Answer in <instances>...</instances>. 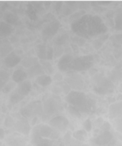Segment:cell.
<instances>
[{"label":"cell","mask_w":122,"mask_h":146,"mask_svg":"<svg viewBox=\"0 0 122 146\" xmlns=\"http://www.w3.org/2000/svg\"><path fill=\"white\" fill-rule=\"evenodd\" d=\"M73 30L79 35L87 29L83 36H94L98 34H103L107 31L102 20L99 17L92 15L82 16L81 18L75 20L72 25Z\"/></svg>","instance_id":"1"},{"label":"cell","mask_w":122,"mask_h":146,"mask_svg":"<svg viewBox=\"0 0 122 146\" xmlns=\"http://www.w3.org/2000/svg\"><path fill=\"white\" fill-rule=\"evenodd\" d=\"M65 101L69 104V106L78 108L81 111L87 112L92 106L91 100L88 98L85 93L80 91H71L67 95H66Z\"/></svg>","instance_id":"2"},{"label":"cell","mask_w":122,"mask_h":146,"mask_svg":"<svg viewBox=\"0 0 122 146\" xmlns=\"http://www.w3.org/2000/svg\"><path fill=\"white\" fill-rule=\"evenodd\" d=\"M93 91L99 95H108L114 93L115 84L109 78V77L102 74H97L93 76Z\"/></svg>","instance_id":"3"},{"label":"cell","mask_w":122,"mask_h":146,"mask_svg":"<svg viewBox=\"0 0 122 146\" xmlns=\"http://www.w3.org/2000/svg\"><path fill=\"white\" fill-rule=\"evenodd\" d=\"M43 118L44 116L49 117L51 115H56L62 111V104L61 99L59 96H51L44 100L43 104Z\"/></svg>","instance_id":"4"},{"label":"cell","mask_w":122,"mask_h":146,"mask_svg":"<svg viewBox=\"0 0 122 146\" xmlns=\"http://www.w3.org/2000/svg\"><path fill=\"white\" fill-rule=\"evenodd\" d=\"M44 108L41 101L39 100L32 101L27 105L21 108L19 111L21 116L25 118H31L37 117V115H42Z\"/></svg>","instance_id":"5"},{"label":"cell","mask_w":122,"mask_h":146,"mask_svg":"<svg viewBox=\"0 0 122 146\" xmlns=\"http://www.w3.org/2000/svg\"><path fill=\"white\" fill-rule=\"evenodd\" d=\"M31 133L37 134L41 138H49L51 140L58 139L60 134L59 132L54 128H51L50 125L46 124H39L33 127Z\"/></svg>","instance_id":"6"},{"label":"cell","mask_w":122,"mask_h":146,"mask_svg":"<svg viewBox=\"0 0 122 146\" xmlns=\"http://www.w3.org/2000/svg\"><path fill=\"white\" fill-rule=\"evenodd\" d=\"M94 58L92 56H81L74 58L71 64V69L74 71H85L92 67Z\"/></svg>","instance_id":"7"},{"label":"cell","mask_w":122,"mask_h":146,"mask_svg":"<svg viewBox=\"0 0 122 146\" xmlns=\"http://www.w3.org/2000/svg\"><path fill=\"white\" fill-rule=\"evenodd\" d=\"M69 125L68 118L62 115H55L49 121V125L59 132H64Z\"/></svg>","instance_id":"8"},{"label":"cell","mask_w":122,"mask_h":146,"mask_svg":"<svg viewBox=\"0 0 122 146\" xmlns=\"http://www.w3.org/2000/svg\"><path fill=\"white\" fill-rule=\"evenodd\" d=\"M114 135L111 131H100L92 140L91 142L95 146H109L112 143Z\"/></svg>","instance_id":"9"},{"label":"cell","mask_w":122,"mask_h":146,"mask_svg":"<svg viewBox=\"0 0 122 146\" xmlns=\"http://www.w3.org/2000/svg\"><path fill=\"white\" fill-rule=\"evenodd\" d=\"M60 27H61V24L57 20H54L48 23L41 31V35H42L44 41H46L55 35Z\"/></svg>","instance_id":"10"},{"label":"cell","mask_w":122,"mask_h":146,"mask_svg":"<svg viewBox=\"0 0 122 146\" xmlns=\"http://www.w3.org/2000/svg\"><path fill=\"white\" fill-rule=\"evenodd\" d=\"M65 82H67L70 87L75 89V91H79L82 89L84 85V79L79 74H72L66 77Z\"/></svg>","instance_id":"11"},{"label":"cell","mask_w":122,"mask_h":146,"mask_svg":"<svg viewBox=\"0 0 122 146\" xmlns=\"http://www.w3.org/2000/svg\"><path fill=\"white\" fill-rule=\"evenodd\" d=\"M14 128L19 133L24 135H28L31 132V126L27 118L21 116L14 123Z\"/></svg>","instance_id":"12"},{"label":"cell","mask_w":122,"mask_h":146,"mask_svg":"<svg viewBox=\"0 0 122 146\" xmlns=\"http://www.w3.org/2000/svg\"><path fill=\"white\" fill-rule=\"evenodd\" d=\"M74 59L73 56L70 54H64L61 56V58H59L57 64V67L59 70L61 72H66L71 69V64Z\"/></svg>","instance_id":"13"},{"label":"cell","mask_w":122,"mask_h":146,"mask_svg":"<svg viewBox=\"0 0 122 146\" xmlns=\"http://www.w3.org/2000/svg\"><path fill=\"white\" fill-rule=\"evenodd\" d=\"M21 57L17 55L14 51H11L4 58V64L7 68H14L21 62Z\"/></svg>","instance_id":"14"},{"label":"cell","mask_w":122,"mask_h":146,"mask_svg":"<svg viewBox=\"0 0 122 146\" xmlns=\"http://www.w3.org/2000/svg\"><path fill=\"white\" fill-rule=\"evenodd\" d=\"M109 117L114 120L122 117V102L114 103L109 107Z\"/></svg>","instance_id":"15"},{"label":"cell","mask_w":122,"mask_h":146,"mask_svg":"<svg viewBox=\"0 0 122 146\" xmlns=\"http://www.w3.org/2000/svg\"><path fill=\"white\" fill-rule=\"evenodd\" d=\"M31 142L34 146H53L54 141L49 138H41L37 134L31 133Z\"/></svg>","instance_id":"16"},{"label":"cell","mask_w":122,"mask_h":146,"mask_svg":"<svg viewBox=\"0 0 122 146\" xmlns=\"http://www.w3.org/2000/svg\"><path fill=\"white\" fill-rule=\"evenodd\" d=\"M31 88H32L31 82L29 80H27V81H24V82L19 84L15 88L14 91L18 93L19 95L25 97L27 95H29L30 91H31Z\"/></svg>","instance_id":"17"},{"label":"cell","mask_w":122,"mask_h":146,"mask_svg":"<svg viewBox=\"0 0 122 146\" xmlns=\"http://www.w3.org/2000/svg\"><path fill=\"white\" fill-rule=\"evenodd\" d=\"M27 77H28L27 72H26L22 68H18L13 72L11 79H12V81L19 84L20 83L27 81Z\"/></svg>","instance_id":"18"},{"label":"cell","mask_w":122,"mask_h":146,"mask_svg":"<svg viewBox=\"0 0 122 146\" xmlns=\"http://www.w3.org/2000/svg\"><path fill=\"white\" fill-rule=\"evenodd\" d=\"M6 145L8 146H26V141L19 135H13L7 138Z\"/></svg>","instance_id":"19"},{"label":"cell","mask_w":122,"mask_h":146,"mask_svg":"<svg viewBox=\"0 0 122 146\" xmlns=\"http://www.w3.org/2000/svg\"><path fill=\"white\" fill-rule=\"evenodd\" d=\"M44 70L42 66L40 64V63H37L35 65L33 66L30 67L27 70V74H28V77L29 78H33L34 76H39L43 75L44 74Z\"/></svg>","instance_id":"20"},{"label":"cell","mask_w":122,"mask_h":146,"mask_svg":"<svg viewBox=\"0 0 122 146\" xmlns=\"http://www.w3.org/2000/svg\"><path fill=\"white\" fill-rule=\"evenodd\" d=\"M109 78L113 83H119L122 81V67L117 66L113 68L108 76Z\"/></svg>","instance_id":"21"},{"label":"cell","mask_w":122,"mask_h":146,"mask_svg":"<svg viewBox=\"0 0 122 146\" xmlns=\"http://www.w3.org/2000/svg\"><path fill=\"white\" fill-rule=\"evenodd\" d=\"M49 45H47L45 44H39L36 47V52L37 55L40 60H46L47 61V54Z\"/></svg>","instance_id":"22"},{"label":"cell","mask_w":122,"mask_h":146,"mask_svg":"<svg viewBox=\"0 0 122 146\" xmlns=\"http://www.w3.org/2000/svg\"><path fill=\"white\" fill-rule=\"evenodd\" d=\"M36 83L41 87H47L52 83V78L49 75L43 74L36 78Z\"/></svg>","instance_id":"23"},{"label":"cell","mask_w":122,"mask_h":146,"mask_svg":"<svg viewBox=\"0 0 122 146\" xmlns=\"http://www.w3.org/2000/svg\"><path fill=\"white\" fill-rule=\"evenodd\" d=\"M13 27L11 24L6 21H1L0 24V35L1 37H6L9 36L12 33Z\"/></svg>","instance_id":"24"},{"label":"cell","mask_w":122,"mask_h":146,"mask_svg":"<svg viewBox=\"0 0 122 146\" xmlns=\"http://www.w3.org/2000/svg\"><path fill=\"white\" fill-rule=\"evenodd\" d=\"M114 27L116 30H122V9L117 11L114 17Z\"/></svg>","instance_id":"25"},{"label":"cell","mask_w":122,"mask_h":146,"mask_svg":"<svg viewBox=\"0 0 122 146\" xmlns=\"http://www.w3.org/2000/svg\"><path fill=\"white\" fill-rule=\"evenodd\" d=\"M72 137L79 142H83V141H85L86 137H87V132L84 131V129L78 130L72 134Z\"/></svg>","instance_id":"26"},{"label":"cell","mask_w":122,"mask_h":146,"mask_svg":"<svg viewBox=\"0 0 122 146\" xmlns=\"http://www.w3.org/2000/svg\"><path fill=\"white\" fill-rule=\"evenodd\" d=\"M66 4L67 5H66L65 7H63V13L66 15H69L70 14H72L77 9V7H75L76 4L77 3L76 2H67ZM76 12V11H75Z\"/></svg>","instance_id":"27"},{"label":"cell","mask_w":122,"mask_h":146,"mask_svg":"<svg viewBox=\"0 0 122 146\" xmlns=\"http://www.w3.org/2000/svg\"><path fill=\"white\" fill-rule=\"evenodd\" d=\"M4 19L7 23L9 24H15L18 21V17L11 12H6L4 15Z\"/></svg>","instance_id":"28"},{"label":"cell","mask_w":122,"mask_h":146,"mask_svg":"<svg viewBox=\"0 0 122 146\" xmlns=\"http://www.w3.org/2000/svg\"><path fill=\"white\" fill-rule=\"evenodd\" d=\"M40 64L42 66L44 70V72H47L48 74H51L54 72V68L50 62L46 60H40Z\"/></svg>","instance_id":"29"},{"label":"cell","mask_w":122,"mask_h":146,"mask_svg":"<svg viewBox=\"0 0 122 146\" xmlns=\"http://www.w3.org/2000/svg\"><path fill=\"white\" fill-rule=\"evenodd\" d=\"M37 62V58H34V57H27L24 59V61H22V65L24 68H29L30 67L33 66L34 65H35Z\"/></svg>","instance_id":"30"},{"label":"cell","mask_w":122,"mask_h":146,"mask_svg":"<svg viewBox=\"0 0 122 146\" xmlns=\"http://www.w3.org/2000/svg\"><path fill=\"white\" fill-rule=\"evenodd\" d=\"M16 83L14 82V81H10V82H8L7 84L4 86L2 87V92L4 94H9V93H11L15 88L17 87V85H16Z\"/></svg>","instance_id":"31"},{"label":"cell","mask_w":122,"mask_h":146,"mask_svg":"<svg viewBox=\"0 0 122 146\" xmlns=\"http://www.w3.org/2000/svg\"><path fill=\"white\" fill-rule=\"evenodd\" d=\"M11 48L10 44L7 42H2L1 45V56H7L11 52Z\"/></svg>","instance_id":"32"},{"label":"cell","mask_w":122,"mask_h":146,"mask_svg":"<svg viewBox=\"0 0 122 146\" xmlns=\"http://www.w3.org/2000/svg\"><path fill=\"white\" fill-rule=\"evenodd\" d=\"M69 38V36L67 34H61V35L58 36L57 37V38H55L54 40V43L57 44V46H61L62 44H64L66 41H67V39Z\"/></svg>","instance_id":"33"},{"label":"cell","mask_w":122,"mask_h":146,"mask_svg":"<svg viewBox=\"0 0 122 146\" xmlns=\"http://www.w3.org/2000/svg\"><path fill=\"white\" fill-rule=\"evenodd\" d=\"M67 109H68V112L69 113V114L71 115V116L77 118H81V112H80V111L78 109V108H75V107L74 106H69Z\"/></svg>","instance_id":"34"},{"label":"cell","mask_w":122,"mask_h":146,"mask_svg":"<svg viewBox=\"0 0 122 146\" xmlns=\"http://www.w3.org/2000/svg\"><path fill=\"white\" fill-rule=\"evenodd\" d=\"M112 125L116 131L122 133V117L113 120Z\"/></svg>","instance_id":"35"},{"label":"cell","mask_w":122,"mask_h":146,"mask_svg":"<svg viewBox=\"0 0 122 146\" xmlns=\"http://www.w3.org/2000/svg\"><path fill=\"white\" fill-rule=\"evenodd\" d=\"M83 128H84V130L87 132L89 133L92 131L93 128V124L92 122H91V120L89 118H87L84 121V122L83 123Z\"/></svg>","instance_id":"36"},{"label":"cell","mask_w":122,"mask_h":146,"mask_svg":"<svg viewBox=\"0 0 122 146\" xmlns=\"http://www.w3.org/2000/svg\"><path fill=\"white\" fill-rule=\"evenodd\" d=\"M65 142V146H81V142L77 141L74 138V139H71V138H69V139L65 140L64 141Z\"/></svg>","instance_id":"37"},{"label":"cell","mask_w":122,"mask_h":146,"mask_svg":"<svg viewBox=\"0 0 122 146\" xmlns=\"http://www.w3.org/2000/svg\"><path fill=\"white\" fill-rule=\"evenodd\" d=\"M9 79V75L5 71H1V87L4 86L5 84H7V81Z\"/></svg>","instance_id":"38"},{"label":"cell","mask_w":122,"mask_h":146,"mask_svg":"<svg viewBox=\"0 0 122 146\" xmlns=\"http://www.w3.org/2000/svg\"><path fill=\"white\" fill-rule=\"evenodd\" d=\"M104 123V121L103 120L102 118H98L95 120V121H94V125H95L96 128H100L101 126H102Z\"/></svg>","instance_id":"39"},{"label":"cell","mask_w":122,"mask_h":146,"mask_svg":"<svg viewBox=\"0 0 122 146\" xmlns=\"http://www.w3.org/2000/svg\"><path fill=\"white\" fill-rule=\"evenodd\" d=\"M110 129H111V124L107 121H104L102 126L100 128L101 131H110Z\"/></svg>","instance_id":"40"},{"label":"cell","mask_w":122,"mask_h":146,"mask_svg":"<svg viewBox=\"0 0 122 146\" xmlns=\"http://www.w3.org/2000/svg\"><path fill=\"white\" fill-rule=\"evenodd\" d=\"M14 121L13 120V118H11V117L8 116L5 120V123H4V125H5L6 127H9V126H12L13 125H14Z\"/></svg>","instance_id":"41"},{"label":"cell","mask_w":122,"mask_h":146,"mask_svg":"<svg viewBox=\"0 0 122 146\" xmlns=\"http://www.w3.org/2000/svg\"><path fill=\"white\" fill-rule=\"evenodd\" d=\"M53 146H65V144H64V142H62L61 141H59H59L54 142Z\"/></svg>","instance_id":"42"},{"label":"cell","mask_w":122,"mask_h":146,"mask_svg":"<svg viewBox=\"0 0 122 146\" xmlns=\"http://www.w3.org/2000/svg\"><path fill=\"white\" fill-rule=\"evenodd\" d=\"M63 78L62 76H61V74H56L55 76L54 77V79L55 81H61V79Z\"/></svg>","instance_id":"43"},{"label":"cell","mask_w":122,"mask_h":146,"mask_svg":"<svg viewBox=\"0 0 122 146\" xmlns=\"http://www.w3.org/2000/svg\"><path fill=\"white\" fill-rule=\"evenodd\" d=\"M4 137H5V131L3 128H1L0 129V138H1V140H3Z\"/></svg>","instance_id":"44"},{"label":"cell","mask_w":122,"mask_h":146,"mask_svg":"<svg viewBox=\"0 0 122 146\" xmlns=\"http://www.w3.org/2000/svg\"><path fill=\"white\" fill-rule=\"evenodd\" d=\"M98 4H101V5H107V4H111V1H101V2H97Z\"/></svg>","instance_id":"45"},{"label":"cell","mask_w":122,"mask_h":146,"mask_svg":"<svg viewBox=\"0 0 122 146\" xmlns=\"http://www.w3.org/2000/svg\"><path fill=\"white\" fill-rule=\"evenodd\" d=\"M1 146H8V145H5V144H1Z\"/></svg>","instance_id":"46"},{"label":"cell","mask_w":122,"mask_h":146,"mask_svg":"<svg viewBox=\"0 0 122 146\" xmlns=\"http://www.w3.org/2000/svg\"><path fill=\"white\" fill-rule=\"evenodd\" d=\"M81 146H89L88 145H82Z\"/></svg>","instance_id":"47"}]
</instances>
